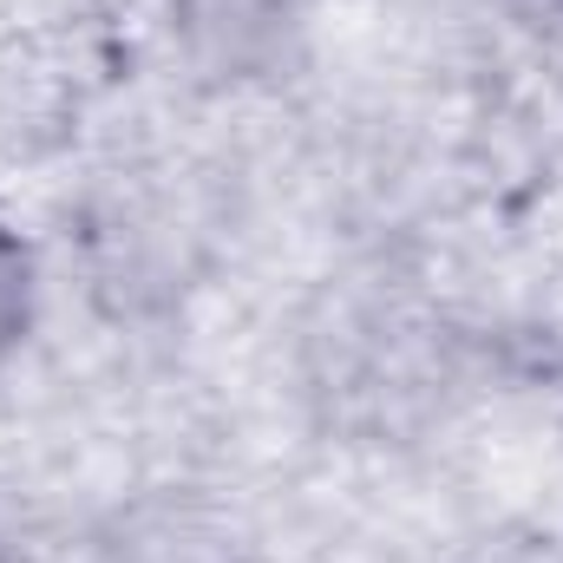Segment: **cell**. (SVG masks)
Wrapping results in <instances>:
<instances>
[{"label":"cell","instance_id":"cell-1","mask_svg":"<svg viewBox=\"0 0 563 563\" xmlns=\"http://www.w3.org/2000/svg\"><path fill=\"white\" fill-rule=\"evenodd\" d=\"M184 66L210 86H263L301 46L308 0H164Z\"/></svg>","mask_w":563,"mask_h":563},{"label":"cell","instance_id":"cell-2","mask_svg":"<svg viewBox=\"0 0 563 563\" xmlns=\"http://www.w3.org/2000/svg\"><path fill=\"white\" fill-rule=\"evenodd\" d=\"M33 314H40V269H33V250H26V236L0 217V367L26 347Z\"/></svg>","mask_w":563,"mask_h":563},{"label":"cell","instance_id":"cell-3","mask_svg":"<svg viewBox=\"0 0 563 563\" xmlns=\"http://www.w3.org/2000/svg\"><path fill=\"white\" fill-rule=\"evenodd\" d=\"M0 563H7V558H0Z\"/></svg>","mask_w":563,"mask_h":563}]
</instances>
